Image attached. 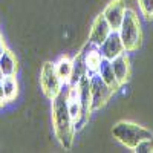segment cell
I'll return each instance as SVG.
<instances>
[{
  "instance_id": "obj_1",
  "label": "cell",
  "mask_w": 153,
  "mask_h": 153,
  "mask_svg": "<svg viewBox=\"0 0 153 153\" xmlns=\"http://www.w3.org/2000/svg\"><path fill=\"white\" fill-rule=\"evenodd\" d=\"M52 124L54 130L58 138L60 144L66 150L71 149L74 141V121L69 115V106H68V89L58 92L57 97L52 98Z\"/></svg>"
},
{
  "instance_id": "obj_2",
  "label": "cell",
  "mask_w": 153,
  "mask_h": 153,
  "mask_svg": "<svg viewBox=\"0 0 153 153\" xmlns=\"http://www.w3.org/2000/svg\"><path fill=\"white\" fill-rule=\"evenodd\" d=\"M120 37L123 40L124 49L127 52H133L138 51V48L141 46V22H139L136 12L133 9L126 8L124 19L121 22V26L118 29Z\"/></svg>"
},
{
  "instance_id": "obj_3",
  "label": "cell",
  "mask_w": 153,
  "mask_h": 153,
  "mask_svg": "<svg viewBox=\"0 0 153 153\" xmlns=\"http://www.w3.org/2000/svg\"><path fill=\"white\" fill-rule=\"evenodd\" d=\"M112 135L118 143H121L123 146L129 147V149H135L139 141L153 136V133L149 129H146V127L139 126L136 123H132V121L117 123L112 127Z\"/></svg>"
},
{
  "instance_id": "obj_4",
  "label": "cell",
  "mask_w": 153,
  "mask_h": 153,
  "mask_svg": "<svg viewBox=\"0 0 153 153\" xmlns=\"http://www.w3.org/2000/svg\"><path fill=\"white\" fill-rule=\"evenodd\" d=\"M40 86H42L43 94L49 100L57 97L63 87V83L55 72V66L51 61H46L40 69Z\"/></svg>"
},
{
  "instance_id": "obj_5",
  "label": "cell",
  "mask_w": 153,
  "mask_h": 153,
  "mask_svg": "<svg viewBox=\"0 0 153 153\" xmlns=\"http://www.w3.org/2000/svg\"><path fill=\"white\" fill-rule=\"evenodd\" d=\"M112 95H113V91L103 81V78L98 74H91V107L92 110L101 109Z\"/></svg>"
},
{
  "instance_id": "obj_6",
  "label": "cell",
  "mask_w": 153,
  "mask_h": 153,
  "mask_svg": "<svg viewBox=\"0 0 153 153\" xmlns=\"http://www.w3.org/2000/svg\"><path fill=\"white\" fill-rule=\"evenodd\" d=\"M100 54L103 58H107V60H113L115 57H118L120 54L126 52L124 49V45H123V40L120 37V32L118 31H112L107 38L101 43L100 46H97Z\"/></svg>"
},
{
  "instance_id": "obj_7",
  "label": "cell",
  "mask_w": 153,
  "mask_h": 153,
  "mask_svg": "<svg viewBox=\"0 0 153 153\" xmlns=\"http://www.w3.org/2000/svg\"><path fill=\"white\" fill-rule=\"evenodd\" d=\"M110 32H112L110 25L107 23V20H106L104 16H103V12H101V14H98V16L95 17V20H94V23H92L87 42H89V45H92V46H100V45L107 38V35H109Z\"/></svg>"
},
{
  "instance_id": "obj_8",
  "label": "cell",
  "mask_w": 153,
  "mask_h": 153,
  "mask_svg": "<svg viewBox=\"0 0 153 153\" xmlns=\"http://www.w3.org/2000/svg\"><path fill=\"white\" fill-rule=\"evenodd\" d=\"M126 3L124 0H112L109 2L103 11V16L110 25L112 31H118L121 26V22L124 19V12H126Z\"/></svg>"
},
{
  "instance_id": "obj_9",
  "label": "cell",
  "mask_w": 153,
  "mask_h": 153,
  "mask_svg": "<svg viewBox=\"0 0 153 153\" xmlns=\"http://www.w3.org/2000/svg\"><path fill=\"white\" fill-rule=\"evenodd\" d=\"M110 61H112V68H113V72H115V76H117L118 83L121 86L126 84L129 81V76H130V60H129V57L126 55V52H123Z\"/></svg>"
},
{
  "instance_id": "obj_10",
  "label": "cell",
  "mask_w": 153,
  "mask_h": 153,
  "mask_svg": "<svg viewBox=\"0 0 153 153\" xmlns=\"http://www.w3.org/2000/svg\"><path fill=\"white\" fill-rule=\"evenodd\" d=\"M97 74L101 76V78H103V81L112 89L113 92H117L118 89L121 87V84H120L118 80H117V76H115V72H113L112 61H110V60H107V58H103V60H101Z\"/></svg>"
},
{
  "instance_id": "obj_11",
  "label": "cell",
  "mask_w": 153,
  "mask_h": 153,
  "mask_svg": "<svg viewBox=\"0 0 153 153\" xmlns=\"http://www.w3.org/2000/svg\"><path fill=\"white\" fill-rule=\"evenodd\" d=\"M0 69L3 72V76L16 75V72H17V60H16L14 54L8 49H5L2 55H0Z\"/></svg>"
},
{
  "instance_id": "obj_12",
  "label": "cell",
  "mask_w": 153,
  "mask_h": 153,
  "mask_svg": "<svg viewBox=\"0 0 153 153\" xmlns=\"http://www.w3.org/2000/svg\"><path fill=\"white\" fill-rule=\"evenodd\" d=\"M55 72L58 75V78L61 80L63 84H68L71 81V76H72V60L68 57H61L57 63H55Z\"/></svg>"
},
{
  "instance_id": "obj_13",
  "label": "cell",
  "mask_w": 153,
  "mask_h": 153,
  "mask_svg": "<svg viewBox=\"0 0 153 153\" xmlns=\"http://www.w3.org/2000/svg\"><path fill=\"white\" fill-rule=\"evenodd\" d=\"M83 55H84V65H86L87 74H97L100 63L103 60L98 48L95 46V49H92V51H86V52H83Z\"/></svg>"
},
{
  "instance_id": "obj_14",
  "label": "cell",
  "mask_w": 153,
  "mask_h": 153,
  "mask_svg": "<svg viewBox=\"0 0 153 153\" xmlns=\"http://www.w3.org/2000/svg\"><path fill=\"white\" fill-rule=\"evenodd\" d=\"M2 86H3V91H5L6 101H12L17 97V94H19V83H17V78L14 75L3 76Z\"/></svg>"
},
{
  "instance_id": "obj_15",
  "label": "cell",
  "mask_w": 153,
  "mask_h": 153,
  "mask_svg": "<svg viewBox=\"0 0 153 153\" xmlns=\"http://www.w3.org/2000/svg\"><path fill=\"white\" fill-rule=\"evenodd\" d=\"M133 150H135L136 153H153V136H152V138H146V139H143V141H139Z\"/></svg>"
},
{
  "instance_id": "obj_16",
  "label": "cell",
  "mask_w": 153,
  "mask_h": 153,
  "mask_svg": "<svg viewBox=\"0 0 153 153\" xmlns=\"http://www.w3.org/2000/svg\"><path fill=\"white\" fill-rule=\"evenodd\" d=\"M143 14L147 19H153V0H136Z\"/></svg>"
},
{
  "instance_id": "obj_17",
  "label": "cell",
  "mask_w": 153,
  "mask_h": 153,
  "mask_svg": "<svg viewBox=\"0 0 153 153\" xmlns=\"http://www.w3.org/2000/svg\"><path fill=\"white\" fill-rule=\"evenodd\" d=\"M6 101V97H5V91H3V86H2V81H0V106H3Z\"/></svg>"
},
{
  "instance_id": "obj_18",
  "label": "cell",
  "mask_w": 153,
  "mask_h": 153,
  "mask_svg": "<svg viewBox=\"0 0 153 153\" xmlns=\"http://www.w3.org/2000/svg\"><path fill=\"white\" fill-rule=\"evenodd\" d=\"M5 51V45H3V40H2V37H0V55H2V52Z\"/></svg>"
},
{
  "instance_id": "obj_19",
  "label": "cell",
  "mask_w": 153,
  "mask_h": 153,
  "mask_svg": "<svg viewBox=\"0 0 153 153\" xmlns=\"http://www.w3.org/2000/svg\"><path fill=\"white\" fill-rule=\"evenodd\" d=\"M3 80V72H2V69H0V81Z\"/></svg>"
}]
</instances>
